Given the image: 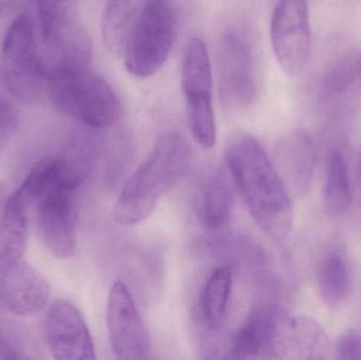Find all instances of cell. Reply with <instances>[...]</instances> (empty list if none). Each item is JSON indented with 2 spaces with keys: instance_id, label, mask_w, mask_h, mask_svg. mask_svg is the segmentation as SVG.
Segmentation results:
<instances>
[{
  "instance_id": "25",
  "label": "cell",
  "mask_w": 361,
  "mask_h": 360,
  "mask_svg": "<svg viewBox=\"0 0 361 360\" xmlns=\"http://www.w3.org/2000/svg\"><path fill=\"white\" fill-rule=\"evenodd\" d=\"M338 359H361V333L349 330L341 336L336 345Z\"/></svg>"
},
{
  "instance_id": "24",
  "label": "cell",
  "mask_w": 361,
  "mask_h": 360,
  "mask_svg": "<svg viewBox=\"0 0 361 360\" xmlns=\"http://www.w3.org/2000/svg\"><path fill=\"white\" fill-rule=\"evenodd\" d=\"M17 113L8 101L0 99V150L6 147L17 128Z\"/></svg>"
},
{
  "instance_id": "12",
  "label": "cell",
  "mask_w": 361,
  "mask_h": 360,
  "mask_svg": "<svg viewBox=\"0 0 361 360\" xmlns=\"http://www.w3.org/2000/svg\"><path fill=\"white\" fill-rule=\"evenodd\" d=\"M44 336L53 359H95L94 342L80 311L71 302L57 299L49 306Z\"/></svg>"
},
{
  "instance_id": "5",
  "label": "cell",
  "mask_w": 361,
  "mask_h": 360,
  "mask_svg": "<svg viewBox=\"0 0 361 360\" xmlns=\"http://www.w3.org/2000/svg\"><path fill=\"white\" fill-rule=\"evenodd\" d=\"M219 91L225 110L250 109L260 89V59L256 38L246 25L225 31L219 44Z\"/></svg>"
},
{
  "instance_id": "28",
  "label": "cell",
  "mask_w": 361,
  "mask_h": 360,
  "mask_svg": "<svg viewBox=\"0 0 361 360\" xmlns=\"http://www.w3.org/2000/svg\"><path fill=\"white\" fill-rule=\"evenodd\" d=\"M357 179H358V182H360V184L361 186V154H360V159H358V162H357Z\"/></svg>"
},
{
  "instance_id": "6",
  "label": "cell",
  "mask_w": 361,
  "mask_h": 360,
  "mask_svg": "<svg viewBox=\"0 0 361 360\" xmlns=\"http://www.w3.org/2000/svg\"><path fill=\"white\" fill-rule=\"evenodd\" d=\"M298 321L277 306L255 310L231 338L224 359H297Z\"/></svg>"
},
{
  "instance_id": "3",
  "label": "cell",
  "mask_w": 361,
  "mask_h": 360,
  "mask_svg": "<svg viewBox=\"0 0 361 360\" xmlns=\"http://www.w3.org/2000/svg\"><path fill=\"white\" fill-rule=\"evenodd\" d=\"M193 8L195 0H146L123 53L127 71L139 78L157 73Z\"/></svg>"
},
{
  "instance_id": "27",
  "label": "cell",
  "mask_w": 361,
  "mask_h": 360,
  "mask_svg": "<svg viewBox=\"0 0 361 360\" xmlns=\"http://www.w3.org/2000/svg\"><path fill=\"white\" fill-rule=\"evenodd\" d=\"M14 0H0V19L8 14L14 6Z\"/></svg>"
},
{
  "instance_id": "22",
  "label": "cell",
  "mask_w": 361,
  "mask_h": 360,
  "mask_svg": "<svg viewBox=\"0 0 361 360\" xmlns=\"http://www.w3.org/2000/svg\"><path fill=\"white\" fill-rule=\"evenodd\" d=\"M78 0H37L42 42L76 23Z\"/></svg>"
},
{
  "instance_id": "13",
  "label": "cell",
  "mask_w": 361,
  "mask_h": 360,
  "mask_svg": "<svg viewBox=\"0 0 361 360\" xmlns=\"http://www.w3.org/2000/svg\"><path fill=\"white\" fill-rule=\"evenodd\" d=\"M50 300L46 277L33 266L19 261L0 270V309L20 317L42 312Z\"/></svg>"
},
{
  "instance_id": "2",
  "label": "cell",
  "mask_w": 361,
  "mask_h": 360,
  "mask_svg": "<svg viewBox=\"0 0 361 360\" xmlns=\"http://www.w3.org/2000/svg\"><path fill=\"white\" fill-rule=\"evenodd\" d=\"M190 160V148L182 135L163 133L121 190L114 205L116 221L133 226L147 219L160 199L186 173Z\"/></svg>"
},
{
  "instance_id": "8",
  "label": "cell",
  "mask_w": 361,
  "mask_h": 360,
  "mask_svg": "<svg viewBox=\"0 0 361 360\" xmlns=\"http://www.w3.org/2000/svg\"><path fill=\"white\" fill-rule=\"evenodd\" d=\"M182 90L187 122L193 139L201 147L212 148L216 142L212 105V72L207 46L195 37L187 44L182 63Z\"/></svg>"
},
{
  "instance_id": "26",
  "label": "cell",
  "mask_w": 361,
  "mask_h": 360,
  "mask_svg": "<svg viewBox=\"0 0 361 360\" xmlns=\"http://www.w3.org/2000/svg\"><path fill=\"white\" fill-rule=\"evenodd\" d=\"M21 359L20 355L13 348L12 345L8 342L6 336L0 331V359Z\"/></svg>"
},
{
  "instance_id": "16",
  "label": "cell",
  "mask_w": 361,
  "mask_h": 360,
  "mask_svg": "<svg viewBox=\"0 0 361 360\" xmlns=\"http://www.w3.org/2000/svg\"><path fill=\"white\" fill-rule=\"evenodd\" d=\"M197 215L208 230L223 228L231 218L233 194L224 173L216 171L205 178L197 190Z\"/></svg>"
},
{
  "instance_id": "23",
  "label": "cell",
  "mask_w": 361,
  "mask_h": 360,
  "mask_svg": "<svg viewBox=\"0 0 361 360\" xmlns=\"http://www.w3.org/2000/svg\"><path fill=\"white\" fill-rule=\"evenodd\" d=\"M329 87L337 97L361 101V52L348 57L337 67Z\"/></svg>"
},
{
  "instance_id": "10",
  "label": "cell",
  "mask_w": 361,
  "mask_h": 360,
  "mask_svg": "<svg viewBox=\"0 0 361 360\" xmlns=\"http://www.w3.org/2000/svg\"><path fill=\"white\" fill-rule=\"evenodd\" d=\"M271 37L278 63L288 75L307 65L311 51L307 0H278L271 23Z\"/></svg>"
},
{
  "instance_id": "7",
  "label": "cell",
  "mask_w": 361,
  "mask_h": 360,
  "mask_svg": "<svg viewBox=\"0 0 361 360\" xmlns=\"http://www.w3.org/2000/svg\"><path fill=\"white\" fill-rule=\"evenodd\" d=\"M0 78L6 88L23 101H36L47 91L46 72L27 15H19L4 35L0 50Z\"/></svg>"
},
{
  "instance_id": "18",
  "label": "cell",
  "mask_w": 361,
  "mask_h": 360,
  "mask_svg": "<svg viewBox=\"0 0 361 360\" xmlns=\"http://www.w3.org/2000/svg\"><path fill=\"white\" fill-rule=\"evenodd\" d=\"M146 0H108L102 17V35L107 48L123 55Z\"/></svg>"
},
{
  "instance_id": "14",
  "label": "cell",
  "mask_w": 361,
  "mask_h": 360,
  "mask_svg": "<svg viewBox=\"0 0 361 360\" xmlns=\"http://www.w3.org/2000/svg\"><path fill=\"white\" fill-rule=\"evenodd\" d=\"M278 168L284 183L296 194L309 190L315 167L316 152L311 137L305 131L288 133L276 148Z\"/></svg>"
},
{
  "instance_id": "17",
  "label": "cell",
  "mask_w": 361,
  "mask_h": 360,
  "mask_svg": "<svg viewBox=\"0 0 361 360\" xmlns=\"http://www.w3.org/2000/svg\"><path fill=\"white\" fill-rule=\"evenodd\" d=\"M233 291V274L227 266L214 270L206 279L197 299V316L210 331L219 329L226 316Z\"/></svg>"
},
{
  "instance_id": "1",
  "label": "cell",
  "mask_w": 361,
  "mask_h": 360,
  "mask_svg": "<svg viewBox=\"0 0 361 360\" xmlns=\"http://www.w3.org/2000/svg\"><path fill=\"white\" fill-rule=\"evenodd\" d=\"M225 158L252 219L267 236L283 241L293 228L292 203L264 148L252 135H238L227 144Z\"/></svg>"
},
{
  "instance_id": "20",
  "label": "cell",
  "mask_w": 361,
  "mask_h": 360,
  "mask_svg": "<svg viewBox=\"0 0 361 360\" xmlns=\"http://www.w3.org/2000/svg\"><path fill=\"white\" fill-rule=\"evenodd\" d=\"M57 185L63 184L59 179L56 156L44 159L31 169L20 186L13 194H8V202L27 215L29 209L35 206L47 192Z\"/></svg>"
},
{
  "instance_id": "15",
  "label": "cell",
  "mask_w": 361,
  "mask_h": 360,
  "mask_svg": "<svg viewBox=\"0 0 361 360\" xmlns=\"http://www.w3.org/2000/svg\"><path fill=\"white\" fill-rule=\"evenodd\" d=\"M317 285L320 297L328 308L336 310L349 299L352 290L351 270L341 243L331 245L320 259Z\"/></svg>"
},
{
  "instance_id": "11",
  "label": "cell",
  "mask_w": 361,
  "mask_h": 360,
  "mask_svg": "<svg viewBox=\"0 0 361 360\" xmlns=\"http://www.w3.org/2000/svg\"><path fill=\"white\" fill-rule=\"evenodd\" d=\"M107 330L112 353L118 359H146L150 338L133 294L122 281L110 289L107 302Z\"/></svg>"
},
{
  "instance_id": "9",
  "label": "cell",
  "mask_w": 361,
  "mask_h": 360,
  "mask_svg": "<svg viewBox=\"0 0 361 360\" xmlns=\"http://www.w3.org/2000/svg\"><path fill=\"white\" fill-rule=\"evenodd\" d=\"M36 228L46 249L69 259L78 247V190L57 185L35 204Z\"/></svg>"
},
{
  "instance_id": "4",
  "label": "cell",
  "mask_w": 361,
  "mask_h": 360,
  "mask_svg": "<svg viewBox=\"0 0 361 360\" xmlns=\"http://www.w3.org/2000/svg\"><path fill=\"white\" fill-rule=\"evenodd\" d=\"M47 92L57 110L91 129L120 122L123 106L111 85L89 69L49 77Z\"/></svg>"
},
{
  "instance_id": "21",
  "label": "cell",
  "mask_w": 361,
  "mask_h": 360,
  "mask_svg": "<svg viewBox=\"0 0 361 360\" xmlns=\"http://www.w3.org/2000/svg\"><path fill=\"white\" fill-rule=\"evenodd\" d=\"M324 204L334 218H343L352 206L351 184L347 164L343 156L334 154L329 163L324 187Z\"/></svg>"
},
{
  "instance_id": "19",
  "label": "cell",
  "mask_w": 361,
  "mask_h": 360,
  "mask_svg": "<svg viewBox=\"0 0 361 360\" xmlns=\"http://www.w3.org/2000/svg\"><path fill=\"white\" fill-rule=\"evenodd\" d=\"M27 242V213L8 202L0 186V270L21 261Z\"/></svg>"
}]
</instances>
